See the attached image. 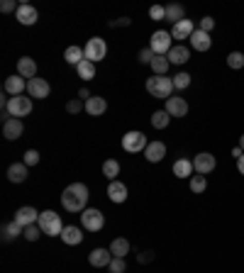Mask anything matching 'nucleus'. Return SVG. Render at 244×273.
I'll return each mask as SVG.
<instances>
[{
	"instance_id": "39",
	"label": "nucleus",
	"mask_w": 244,
	"mask_h": 273,
	"mask_svg": "<svg viewBox=\"0 0 244 273\" xmlns=\"http://www.w3.org/2000/svg\"><path fill=\"white\" fill-rule=\"evenodd\" d=\"M25 239L27 242H37L39 236H42V229H39V225H29V227H25Z\"/></svg>"
},
{
	"instance_id": "51",
	"label": "nucleus",
	"mask_w": 244,
	"mask_h": 273,
	"mask_svg": "<svg viewBox=\"0 0 244 273\" xmlns=\"http://www.w3.org/2000/svg\"><path fill=\"white\" fill-rule=\"evenodd\" d=\"M237 147H239V149L244 151V134H242V137H239V144H237Z\"/></svg>"
},
{
	"instance_id": "36",
	"label": "nucleus",
	"mask_w": 244,
	"mask_h": 273,
	"mask_svg": "<svg viewBox=\"0 0 244 273\" xmlns=\"http://www.w3.org/2000/svg\"><path fill=\"white\" fill-rule=\"evenodd\" d=\"M207 188V180H205V176H190V190L193 193H203V190Z\"/></svg>"
},
{
	"instance_id": "10",
	"label": "nucleus",
	"mask_w": 244,
	"mask_h": 273,
	"mask_svg": "<svg viewBox=\"0 0 244 273\" xmlns=\"http://www.w3.org/2000/svg\"><path fill=\"white\" fill-rule=\"evenodd\" d=\"M27 93H29V98H34V100H44V98H49V93H51V85H49L44 78H32V81H27Z\"/></svg>"
},
{
	"instance_id": "13",
	"label": "nucleus",
	"mask_w": 244,
	"mask_h": 273,
	"mask_svg": "<svg viewBox=\"0 0 244 273\" xmlns=\"http://www.w3.org/2000/svg\"><path fill=\"white\" fill-rule=\"evenodd\" d=\"M15 17H18L20 25H34L39 20V12L34 5H27V3H22L18 8V12H15Z\"/></svg>"
},
{
	"instance_id": "34",
	"label": "nucleus",
	"mask_w": 244,
	"mask_h": 273,
	"mask_svg": "<svg viewBox=\"0 0 244 273\" xmlns=\"http://www.w3.org/2000/svg\"><path fill=\"white\" fill-rule=\"evenodd\" d=\"M227 66L230 68H244V54L242 51H230V54H227Z\"/></svg>"
},
{
	"instance_id": "1",
	"label": "nucleus",
	"mask_w": 244,
	"mask_h": 273,
	"mask_svg": "<svg viewBox=\"0 0 244 273\" xmlns=\"http://www.w3.org/2000/svg\"><path fill=\"white\" fill-rule=\"evenodd\" d=\"M85 203H88V188H85L83 183H71L61 193V205L68 212H83Z\"/></svg>"
},
{
	"instance_id": "37",
	"label": "nucleus",
	"mask_w": 244,
	"mask_h": 273,
	"mask_svg": "<svg viewBox=\"0 0 244 273\" xmlns=\"http://www.w3.org/2000/svg\"><path fill=\"white\" fill-rule=\"evenodd\" d=\"M190 85V74H176L173 76V88H179V90H183V88H188Z\"/></svg>"
},
{
	"instance_id": "5",
	"label": "nucleus",
	"mask_w": 244,
	"mask_h": 273,
	"mask_svg": "<svg viewBox=\"0 0 244 273\" xmlns=\"http://www.w3.org/2000/svg\"><path fill=\"white\" fill-rule=\"evenodd\" d=\"M83 54H85V59H88V61H93V64L103 61L105 54H108V44H105V39H100V37L88 39V42H85V47H83Z\"/></svg>"
},
{
	"instance_id": "20",
	"label": "nucleus",
	"mask_w": 244,
	"mask_h": 273,
	"mask_svg": "<svg viewBox=\"0 0 244 273\" xmlns=\"http://www.w3.org/2000/svg\"><path fill=\"white\" fill-rule=\"evenodd\" d=\"M22 90H27V81H25L22 76H10V78H5V93H10L15 98V95H22Z\"/></svg>"
},
{
	"instance_id": "45",
	"label": "nucleus",
	"mask_w": 244,
	"mask_h": 273,
	"mask_svg": "<svg viewBox=\"0 0 244 273\" xmlns=\"http://www.w3.org/2000/svg\"><path fill=\"white\" fill-rule=\"evenodd\" d=\"M18 8L20 5H15V0H3V3H0V10H3V12H12V10L18 12Z\"/></svg>"
},
{
	"instance_id": "15",
	"label": "nucleus",
	"mask_w": 244,
	"mask_h": 273,
	"mask_svg": "<svg viewBox=\"0 0 244 273\" xmlns=\"http://www.w3.org/2000/svg\"><path fill=\"white\" fill-rule=\"evenodd\" d=\"M18 76L27 78V81L37 78V61H34L32 57H22L18 61Z\"/></svg>"
},
{
	"instance_id": "23",
	"label": "nucleus",
	"mask_w": 244,
	"mask_h": 273,
	"mask_svg": "<svg viewBox=\"0 0 244 273\" xmlns=\"http://www.w3.org/2000/svg\"><path fill=\"white\" fill-rule=\"evenodd\" d=\"M108 198L113 200V203H125V200H127V186L120 183V180H110V186H108Z\"/></svg>"
},
{
	"instance_id": "26",
	"label": "nucleus",
	"mask_w": 244,
	"mask_h": 273,
	"mask_svg": "<svg viewBox=\"0 0 244 273\" xmlns=\"http://www.w3.org/2000/svg\"><path fill=\"white\" fill-rule=\"evenodd\" d=\"M193 171L196 169H193V163H190L188 159H179L176 163H173V176H176V178H190Z\"/></svg>"
},
{
	"instance_id": "21",
	"label": "nucleus",
	"mask_w": 244,
	"mask_h": 273,
	"mask_svg": "<svg viewBox=\"0 0 244 273\" xmlns=\"http://www.w3.org/2000/svg\"><path fill=\"white\" fill-rule=\"evenodd\" d=\"M61 239H64V244H68V246L81 244V242H83V229H81V227L68 225V227H64V232H61Z\"/></svg>"
},
{
	"instance_id": "6",
	"label": "nucleus",
	"mask_w": 244,
	"mask_h": 273,
	"mask_svg": "<svg viewBox=\"0 0 244 273\" xmlns=\"http://www.w3.org/2000/svg\"><path fill=\"white\" fill-rule=\"evenodd\" d=\"M149 49L156 54V57H166L171 49V32H164V29H159V32H154L151 34V42H149Z\"/></svg>"
},
{
	"instance_id": "27",
	"label": "nucleus",
	"mask_w": 244,
	"mask_h": 273,
	"mask_svg": "<svg viewBox=\"0 0 244 273\" xmlns=\"http://www.w3.org/2000/svg\"><path fill=\"white\" fill-rule=\"evenodd\" d=\"M8 180H12V183L27 180V166H25V163H12L8 169Z\"/></svg>"
},
{
	"instance_id": "25",
	"label": "nucleus",
	"mask_w": 244,
	"mask_h": 273,
	"mask_svg": "<svg viewBox=\"0 0 244 273\" xmlns=\"http://www.w3.org/2000/svg\"><path fill=\"white\" fill-rule=\"evenodd\" d=\"M110 254L117 256V259H125V256L130 254V242H127L125 236H117V239H113V244H110Z\"/></svg>"
},
{
	"instance_id": "18",
	"label": "nucleus",
	"mask_w": 244,
	"mask_h": 273,
	"mask_svg": "<svg viewBox=\"0 0 244 273\" xmlns=\"http://www.w3.org/2000/svg\"><path fill=\"white\" fill-rule=\"evenodd\" d=\"M193 32H196L193 22H190V20H181V22H176V25L171 27V37L173 39H190Z\"/></svg>"
},
{
	"instance_id": "22",
	"label": "nucleus",
	"mask_w": 244,
	"mask_h": 273,
	"mask_svg": "<svg viewBox=\"0 0 244 273\" xmlns=\"http://www.w3.org/2000/svg\"><path fill=\"white\" fill-rule=\"evenodd\" d=\"M105 110H108V103H105V98H100V95H93V98L85 100V113L91 115V117H98Z\"/></svg>"
},
{
	"instance_id": "17",
	"label": "nucleus",
	"mask_w": 244,
	"mask_h": 273,
	"mask_svg": "<svg viewBox=\"0 0 244 273\" xmlns=\"http://www.w3.org/2000/svg\"><path fill=\"white\" fill-rule=\"evenodd\" d=\"M22 132H25V124L20 122L18 117H10L8 122L3 124V134H5V139H10V141L20 139V137H22Z\"/></svg>"
},
{
	"instance_id": "44",
	"label": "nucleus",
	"mask_w": 244,
	"mask_h": 273,
	"mask_svg": "<svg viewBox=\"0 0 244 273\" xmlns=\"http://www.w3.org/2000/svg\"><path fill=\"white\" fill-rule=\"evenodd\" d=\"M213 27H215V20H213V17H203V20H200V27H198V29H203V32H207V34H210V32H213Z\"/></svg>"
},
{
	"instance_id": "43",
	"label": "nucleus",
	"mask_w": 244,
	"mask_h": 273,
	"mask_svg": "<svg viewBox=\"0 0 244 273\" xmlns=\"http://www.w3.org/2000/svg\"><path fill=\"white\" fill-rule=\"evenodd\" d=\"M154 57H156V54H154L149 47L140 51V61H142V64H151V61H154Z\"/></svg>"
},
{
	"instance_id": "4",
	"label": "nucleus",
	"mask_w": 244,
	"mask_h": 273,
	"mask_svg": "<svg viewBox=\"0 0 244 273\" xmlns=\"http://www.w3.org/2000/svg\"><path fill=\"white\" fill-rule=\"evenodd\" d=\"M5 110H8L10 117H25V115L32 113V98H25V95H15V98H8L5 103Z\"/></svg>"
},
{
	"instance_id": "19",
	"label": "nucleus",
	"mask_w": 244,
	"mask_h": 273,
	"mask_svg": "<svg viewBox=\"0 0 244 273\" xmlns=\"http://www.w3.org/2000/svg\"><path fill=\"white\" fill-rule=\"evenodd\" d=\"M210 44H213V39H210V34L203 32V29H196V32L190 34V47L196 49V51H207Z\"/></svg>"
},
{
	"instance_id": "3",
	"label": "nucleus",
	"mask_w": 244,
	"mask_h": 273,
	"mask_svg": "<svg viewBox=\"0 0 244 273\" xmlns=\"http://www.w3.org/2000/svg\"><path fill=\"white\" fill-rule=\"evenodd\" d=\"M147 90L151 93V98L169 100L171 90H173V78H166V76H154V78H147Z\"/></svg>"
},
{
	"instance_id": "38",
	"label": "nucleus",
	"mask_w": 244,
	"mask_h": 273,
	"mask_svg": "<svg viewBox=\"0 0 244 273\" xmlns=\"http://www.w3.org/2000/svg\"><path fill=\"white\" fill-rule=\"evenodd\" d=\"M149 17L154 20V22L166 20V8H164V5H151V8H149Z\"/></svg>"
},
{
	"instance_id": "14",
	"label": "nucleus",
	"mask_w": 244,
	"mask_h": 273,
	"mask_svg": "<svg viewBox=\"0 0 244 273\" xmlns=\"http://www.w3.org/2000/svg\"><path fill=\"white\" fill-rule=\"evenodd\" d=\"M88 261H91V266H95V268H108L110 261H113V254H110V249H93V251L88 254Z\"/></svg>"
},
{
	"instance_id": "28",
	"label": "nucleus",
	"mask_w": 244,
	"mask_h": 273,
	"mask_svg": "<svg viewBox=\"0 0 244 273\" xmlns=\"http://www.w3.org/2000/svg\"><path fill=\"white\" fill-rule=\"evenodd\" d=\"M76 74H78V78H83V81H93L95 78V64L93 61H88V59H83V61L76 66Z\"/></svg>"
},
{
	"instance_id": "30",
	"label": "nucleus",
	"mask_w": 244,
	"mask_h": 273,
	"mask_svg": "<svg viewBox=\"0 0 244 273\" xmlns=\"http://www.w3.org/2000/svg\"><path fill=\"white\" fill-rule=\"evenodd\" d=\"M169 122H171V115L166 110H156L151 115V127H156V130H166Z\"/></svg>"
},
{
	"instance_id": "12",
	"label": "nucleus",
	"mask_w": 244,
	"mask_h": 273,
	"mask_svg": "<svg viewBox=\"0 0 244 273\" xmlns=\"http://www.w3.org/2000/svg\"><path fill=\"white\" fill-rule=\"evenodd\" d=\"M166 113H169L171 117H186V115H188V103H186V98L171 95L169 100H166Z\"/></svg>"
},
{
	"instance_id": "48",
	"label": "nucleus",
	"mask_w": 244,
	"mask_h": 273,
	"mask_svg": "<svg viewBox=\"0 0 244 273\" xmlns=\"http://www.w3.org/2000/svg\"><path fill=\"white\" fill-rule=\"evenodd\" d=\"M78 98H83V100H88V98H93V95L88 93V88H81V90H78Z\"/></svg>"
},
{
	"instance_id": "31",
	"label": "nucleus",
	"mask_w": 244,
	"mask_h": 273,
	"mask_svg": "<svg viewBox=\"0 0 244 273\" xmlns=\"http://www.w3.org/2000/svg\"><path fill=\"white\" fill-rule=\"evenodd\" d=\"M103 176L105 178H110V180H115L117 176H120V163H117L115 159H108L103 163Z\"/></svg>"
},
{
	"instance_id": "8",
	"label": "nucleus",
	"mask_w": 244,
	"mask_h": 273,
	"mask_svg": "<svg viewBox=\"0 0 244 273\" xmlns=\"http://www.w3.org/2000/svg\"><path fill=\"white\" fill-rule=\"evenodd\" d=\"M147 137L142 132H127L125 137H122V149L130 151V154H134V151H144L147 149Z\"/></svg>"
},
{
	"instance_id": "2",
	"label": "nucleus",
	"mask_w": 244,
	"mask_h": 273,
	"mask_svg": "<svg viewBox=\"0 0 244 273\" xmlns=\"http://www.w3.org/2000/svg\"><path fill=\"white\" fill-rule=\"evenodd\" d=\"M39 229H42V234H49V236H61L64 232V225H61V215H57L54 210H44L42 215H39Z\"/></svg>"
},
{
	"instance_id": "47",
	"label": "nucleus",
	"mask_w": 244,
	"mask_h": 273,
	"mask_svg": "<svg viewBox=\"0 0 244 273\" xmlns=\"http://www.w3.org/2000/svg\"><path fill=\"white\" fill-rule=\"evenodd\" d=\"M151 259H154V254H151V251H142V254H140V264H149Z\"/></svg>"
},
{
	"instance_id": "42",
	"label": "nucleus",
	"mask_w": 244,
	"mask_h": 273,
	"mask_svg": "<svg viewBox=\"0 0 244 273\" xmlns=\"http://www.w3.org/2000/svg\"><path fill=\"white\" fill-rule=\"evenodd\" d=\"M66 110H68L71 115H76V113H81V110H85V105L74 98V100H68V103H66Z\"/></svg>"
},
{
	"instance_id": "32",
	"label": "nucleus",
	"mask_w": 244,
	"mask_h": 273,
	"mask_svg": "<svg viewBox=\"0 0 244 273\" xmlns=\"http://www.w3.org/2000/svg\"><path fill=\"white\" fill-rule=\"evenodd\" d=\"M169 66H171L169 57H154V61H151V71H154L156 76H164L166 71H169Z\"/></svg>"
},
{
	"instance_id": "11",
	"label": "nucleus",
	"mask_w": 244,
	"mask_h": 273,
	"mask_svg": "<svg viewBox=\"0 0 244 273\" xmlns=\"http://www.w3.org/2000/svg\"><path fill=\"white\" fill-rule=\"evenodd\" d=\"M39 215H42V212H37L34 207L25 205V207H20L18 212H15V222H18V225H22V227L37 225V222H39Z\"/></svg>"
},
{
	"instance_id": "33",
	"label": "nucleus",
	"mask_w": 244,
	"mask_h": 273,
	"mask_svg": "<svg viewBox=\"0 0 244 273\" xmlns=\"http://www.w3.org/2000/svg\"><path fill=\"white\" fill-rule=\"evenodd\" d=\"M20 234H25V227L18 225L15 220H12L10 225L3 227V239H12V236H20Z\"/></svg>"
},
{
	"instance_id": "16",
	"label": "nucleus",
	"mask_w": 244,
	"mask_h": 273,
	"mask_svg": "<svg viewBox=\"0 0 244 273\" xmlns=\"http://www.w3.org/2000/svg\"><path fill=\"white\" fill-rule=\"evenodd\" d=\"M144 156H147L149 163H159V161L166 156V144H164V141H151V144H147Z\"/></svg>"
},
{
	"instance_id": "50",
	"label": "nucleus",
	"mask_w": 244,
	"mask_h": 273,
	"mask_svg": "<svg viewBox=\"0 0 244 273\" xmlns=\"http://www.w3.org/2000/svg\"><path fill=\"white\" fill-rule=\"evenodd\" d=\"M232 156H235V159H239V156H244V151L239 149V147H235V149H232Z\"/></svg>"
},
{
	"instance_id": "40",
	"label": "nucleus",
	"mask_w": 244,
	"mask_h": 273,
	"mask_svg": "<svg viewBox=\"0 0 244 273\" xmlns=\"http://www.w3.org/2000/svg\"><path fill=\"white\" fill-rule=\"evenodd\" d=\"M110 273H125L127 271V264H125V259H117V256H113V261H110Z\"/></svg>"
},
{
	"instance_id": "7",
	"label": "nucleus",
	"mask_w": 244,
	"mask_h": 273,
	"mask_svg": "<svg viewBox=\"0 0 244 273\" xmlns=\"http://www.w3.org/2000/svg\"><path fill=\"white\" fill-rule=\"evenodd\" d=\"M81 225H83V229H88V232H98V229H103L105 217L100 210L91 207V210H83V212H81Z\"/></svg>"
},
{
	"instance_id": "29",
	"label": "nucleus",
	"mask_w": 244,
	"mask_h": 273,
	"mask_svg": "<svg viewBox=\"0 0 244 273\" xmlns=\"http://www.w3.org/2000/svg\"><path fill=\"white\" fill-rule=\"evenodd\" d=\"M83 59H85L83 49L76 47V44H74V47H68V49L64 51V61H66V64H76V66H78V64H81Z\"/></svg>"
},
{
	"instance_id": "24",
	"label": "nucleus",
	"mask_w": 244,
	"mask_h": 273,
	"mask_svg": "<svg viewBox=\"0 0 244 273\" xmlns=\"http://www.w3.org/2000/svg\"><path fill=\"white\" fill-rule=\"evenodd\" d=\"M169 57V61L171 64H176V66H181V64H186L188 59H190V51H188V47H183V44H179V47H173L166 54Z\"/></svg>"
},
{
	"instance_id": "41",
	"label": "nucleus",
	"mask_w": 244,
	"mask_h": 273,
	"mask_svg": "<svg viewBox=\"0 0 244 273\" xmlns=\"http://www.w3.org/2000/svg\"><path fill=\"white\" fill-rule=\"evenodd\" d=\"M25 166H37L39 163V151L37 149H29V151H25V161H22Z\"/></svg>"
},
{
	"instance_id": "35",
	"label": "nucleus",
	"mask_w": 244,
	"mask_h": 273,
	"mask_svg": "<svg viewBox=\"0 0 244 273\" xmlns=\"http://www.w3.org/2000/svg\"><path fill=\"white\" fill-rule=\"evenodd\" d=\"M166 20H173V25L181 22V20H186L183 17V8L176 5V3H173V5H166Z\"/></svg>"
},
{
	"instance_id": "49",
	"label": "nucleus",
	"mask_w": 244,
	"mask_h": 273,
	"mask_svg": "<svg viewBox=\"0 0 244 273\" xmlns=\"http://www.w3.org/2000/svg\"><path fill=\"white\" fill-rule=\"evenodd\" d=\"M237 171L244 176V156H239V159H237Z\"/></svg>"
},
{
	"instance_id": "9",
	"label": "nucleus",
	"mask_w": 244,
	"mask_h": 273,
	"mask_svg": "<svg viewBox=\"0 0 244 273\" xmlns=\"http://www.w3.org/2000/svg\"><path fill=\"white\" fill-rule=\"evenodd\" d=\"M215 166H217V159L213 156V154H207V151H200L196 159H193V169H196V173H200V176L213 173Z\"/></svg>"
},
{
	"instance_id": "46",
	"label": "nucleus",
	"mask_w": 244,
	"mask_h": 273,
	"mask_svg": "<svg viewBox=\"0 0 244 273\" xmlns=\"http://www.w3.org/2000/svg\"><path fill=\"white\" fill-rule=\"evenodd\" d=\"M127 25H130V17H120L115 22H110V27H127Z\"/></svg>"
}]
</instances>
